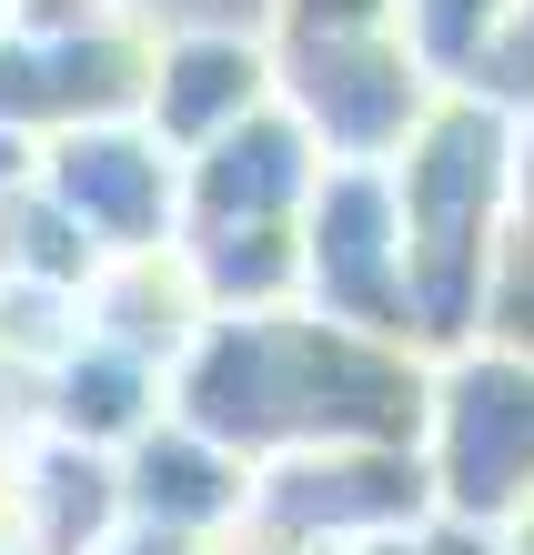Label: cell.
I'll use <instances>...</instances> for the list:
<instances>
[{
  "label": "cell",
  "mask_w": 534,
  "mask_h": 555,
  "mask_svg": "<svg viewBox=\"0 0 534 555\" xmlns=\"http://www.w3.org/2000/svg\"><path fill=\"white\" fill-rule=\"evenodd\" d=\"M515 142L524 121L484 91H444L424 132L393 152V203H404V273H414V344L444 353L484 344V283L515 222Z\"/></svg>",
  "instance_id": "6da1fadb"
},
{
  "label": "cell",
  "mask_w": 534,
  "mask_h": 555,
  "mask_svg": "<svg viewBox=\"0 0 534 555\" xmlns=\"http://www.w3.org/2000/svg\"><path fill=\"white\" fill-rule=\"evenodd\" d=\"M424 465H433V505L464 526L505 535L534 505V353L515 344H464L433 364V404H424Z\"/></svg>",
  "instance_id": "7a4b0ae2"
},
{
  "label": "cell",
  "mask_w": 534,
  "mask_h": 555,
  "mask_svg": "<svg viewBox=\"0 0 534 555\" xmlns=\"http://www.w3.org/2000/svg\"><path fill=\"white\" fill-rule=\"evenodd\" d=\"M303 304L353 334L414 344V273H404V203L393 162H323L303 203Z\"/></svg>",
  "instance_id": "3957f363"
},
{
  "label": "cell",
  "mask_w": 534,
  "mask_h": 555,
  "mask_svg": "<svg viewBox=\"0 0 534 555\" xmlns=\"http://www.w3.org/2000/svg\"><path fill=\"white\" fill-rule=\"evenodd\" d=\"M273 91L292 121L323 142V162H393L424 112L444 102V81L414 61L404 30H353V41H292L273 51Z\"/></svg>",
  "instance_id": "277c9868"
},
{
  "label": "cell",
  "mask_w": 534,
  "mask_h": 555,
  "mask_svg": "<svg viewBox=\"0 0 534 555\" xmlns=\"http://www.w3.org/2000/svg\"><path fill=\"white\" fill-rule=\"evenodd\" d=\"M252 515L273 535L353 555L433 515V465H424V444H292L252 475Z\"/></svg>",
  "instance_id": "5b68a950"
},
{
  "label": "cell",
  "mask_w": 534,
  "mask_h": 555,
  "mask_svg": "<svg viewBox=\"0 0 534 555\" xmlns=\"http://www.w3.org/2000/svg\"><path fill=\"white\" fill-rule=\"evenodd\" d=\"M30 182H41L102 253H161V243H182V152L161 142L142 112L51 132Z\"/></svg>",
  "instance_id": "8992f818"
},
{
  "label": "cell",
  "mask_w": 534,
  "mask_h": 555,
  "mask_svg": "<svg viewBox=\"0 0 534 555\" xmlns=\"http://www.w3.org/2000/svg\"><path fill=\"white\" fill-rule=\"evenodd\" d=\"M313 182H323V142L273 91V102L243 112L232 132H212L203 152H182V233L192 222H303Z\"/></svg>",
  "instance_id": "52a82bcc"
},
{
  "label": "cell",
  "mask_w": 534,
  "mask_h": 555,
  "mask_svg": "<svg viewBox=\"0 0 534 555\" xmlns=\"http://www.w3.org/2000/svg\"><path fill=\"white\" fill-rule=\"evenodd\" d=\"M121 515L131 526H172V535H232L252 526V465L232 444H212L203 424L152 414L142 435L121 444Z\"/></svg>",
  "instance_id": "ba28073f"
},
{
  "label": "cell",
  "mask_w": 534,
  "mask_h": 555,
  "mask_svg": "<svg viewBox=\"0 0 534 555\" xmlns=\"http://www.w3.org/2000/svg\"><path fill=\"white\" fill-rule=\"evenodd\" d=\"M273 102V41L252 30H172L152 51V91H142V121L172 152H203L212 132H232L243 112Z\"/></svg>",
  "instance_id": "9c48e42d"
},
{
  "label": "cell",
  "mask_w": 534,
  "mask_h": 555,
  "mask_svg": "<svg viewBox=\"0 0 534 555\" xmlns=\"http://www.w3.org/2000/svg\"><path fill=\"white\" fill-rule=\"evenodd\" d=\"M41 414H51V435L121 454L152 414H172V374H161L152 353H131V344H112V334L81 323V344L41 374Z\"/></svg>",
  "instance_id": "30bf717a"
},
{
  "label": "cell",
  "mask_w": 534,
  "mask_h": 555,
  "mask_svg": "<svg viewBox=\"0 0 534 555\" xmlns=\"http://www.w3.org/2000/svg\"><path fill=\"white\" fill-rule=\"evenodd\" d=\"M11 505H21V545L30 555H102L121 535V454L51 435L21 465V495Z\"/></svg>",
  "instance_id": "8fae6325"
},
{
  "label": "cell",
  "mask_w": 534,
  "mask_h": 555,
  "mask_svg": "<svg viewBox=\"0 0 534 555\" xmlns=\"http://www.w3.org/2000/svg\"><path fill=\"white\" fill-rule=\"evenodd\" d=\"M81 313H91V334H112V344H131V353H152L161 374H172V364H182V344L212 323L203 283H192V263H182V243H161V253H112L102 283L81 293Z\"/></svg>",
  "instance_id": "7c38bea8"
},
{
  "label": "cell",
  "mask_w": 534,
  "mask_h": 555,
  "mask_svg": "<svg viewBox=\"0 0 534 555\" xmlns=\"http://www.w3.org/2000/svg\"><path fill=\"white\" fill-rule=\"evenodd\" d=\"M182 263L212 313H273L303 304V222H192Z\"/></svg>",
  "instance_id": "4fadbf2b"
},
{
  "label": "cell",
  "mask_w": 534,
  "mask_h": 555,
  "mask_svg": "<svg viewBox=\"0 0 534 555\" xmlns=\"http://www.w3.org/2000/svg\"><path fill=\"white\" fill-rule=\"evenodd\" d=\"M515 11H524V0H404V21H393V30H404L414 61L454 91V81H474V61L494 51V30H505Z\"/></svg>",
  "instance_id": "5bb4252c"
},
{
  "label": "cell",
  "mask_w": 534,
  "mask_h": 555,
  "mask_svg": "<svg viewBox=\"0 0 534 555\" xmlns=\"http://www.w3.org/2000/svg\"><path fill=\"white\" fill-rule=\"evenodd\" d=\"M484 344L534 353V212L505 222V253H494V283H484Z\"/></svg>",
  "instance_id": "9a60e30c"
},
{
  "label": "cell",
  "mask_w": 534,
  "mask_h": 555,
  "mask_svg": "<svg viewBox=\"0 0 534 555\" xmlns=\"http://www.w3.org/2000/svg\"><path fill=\"white\" fill-rule=\"evenodd\" d=\"M404 0H273V30L262 41L292 51V41H353V30H393Z\"/></svg>",
  "instance_id": "2e32d148"
},
{
  "label": "cell",
  "mask_w": 534,
  "mask_h": 555,
  "mask_svg": "<svg viewBox=\"0 0 534 555\" xmlns=\"http://www.w3.org/2000/svg\"><path fill=\"white\" fill-rule=\"evenodd\" d=\"M353 555H505V535H494V526H464V515H444V505H433L424 526H393V535L353 545Z\"/></svg>",
  "instance_id": "e0dca14e"
},
{
  "label": "cell",
  "mask_w": 534,
  "mask_h": 555,
  "mask_svg": "<svg viewBox=\"0 0 534 555\" xmlns=\"http://www.w3.org/2000/svg\"><path fill=\"white\" fill-rule=\"evenodd\" d=\"M30 172H41V142H30L21 121H0V192H21Z\"/></svg>",
  "instance_id": "ac0fdd59"
},
{
  "label": "cell",
  "mask_w": 534,
  "mask_h": 555,
  "mask_svg": "<svg viewBox=\"0 0 534 555\" xmlns=\"http://www.w3.org/2000/svg\"><path fill=\"white\" fill-rule=\"evenodd\" d=\"M505 555H534V505H524L515 526H505Z\"/></svg>",
  "instance_id": "d6986e66"
},
{
  "label": "cell",
  "mask_w": 534,
  "mask_h": 555,
  "mask_svg": "<svg viewBox=\"0 0 534 555\" xmlns=\"http://www.w3.org/2000/svg\"><path fill=\"white\" fill-rule=\"evenodd\" d=\"M0 555H30V545H0Z\"/></svg>",
  "instance_id": "ffe728a7"
}]
</instances>
